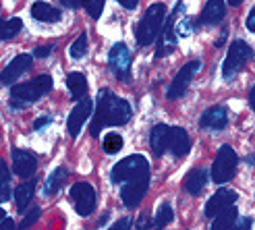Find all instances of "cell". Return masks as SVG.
I'll use <instances>...</instances> for the list:
<instances>
[{
    "label": "cell",
    "instance_id": "obj_24",
    "mask_svg": "<svg viewBox=\"0 0 255 230\" xmlns=\"http://www.w3.org/2000/svg\"><path fill=\"white\" fill-rule=\"evenodd\" d=\"M237 220H239V212L235 206H231V208L222 210L218 216H214V222H212L210 230H233Z\"/></svg>",
    "mask_w": 255,
    "mask_h": 230
},
{
    "label": "cell",
    "instance_id": "obj_41",
    "mask_svg": "<svg viewBox=\"0 0 255 230\" xmlns=\"http://www.w3.org/2000/svg\"><path fill=\"white\" fill-rule=\"evenodd\" d=\"M0 230H17V224L12 218H4L2 222H0Z\"/></svg>",
    "mask_w": 255,
    "mask_h": 230
},
{
    "label": "cell",
    "instance_id": "obj_46",
    "mask_svg": "<svg viewBox=\"0 0 255 230\" xmlns=\"http://www.w3.org/2000/svg\"><path fill=\"white\" fill-rule=\"evenodd\" d=\"M4 218H6V212H4V210H2V208H0V222H2V220H4Z\"/></svg>",
    "mask_w": 255,
    "mask_h": 230
},
{
    "label": "cell",
    "instance_id": "obj_3",
    "mask_svg": "<svg viewBox=\"0 0 255 230\" xmlns=\"http://www.w3.org/2000/svg\"><path fill=\"white\" fill-rule=\"evenodd\" d=\"M164 23H166V6L164 4H151L141 21L135 27V37L139 46H149L156 42V37L160 35Z\"/></svg>",
    "mask_w": 255,
    "mask_h": 230
},
{
    "label": "cell",
    "instance_id": "obj_15",
    "mask_svg": "<svg viewBox=\"0 0 255 230\" xmlns=\"http://www.w3.org/2000/svg\"><path fill=\"white\" fill-rule=\"evenodd\" d=\"M37 170V158L25 149H12V172L21 178H31Z\"/></svg>",
    "mask_w": 255,
    "mask_h": 230
},
{
    "label": "cell",
    "instance_id": "obj_26",
    "mask_svg": "<svg viewBox=\"0 0 255 230\" xmlns=\"http://www.w3.org/2000/svg\"><path fill=\"white\" fill-rule=\"evenodd\" d=\"M23 29V21L19 17H12V19H0V42H6L12 40L15 35H19Z\"/></svg>",
    "mask_w": 255,
    "mask_h": 230
},
{
    "label": "cell",
    "instance_id": "obj_34",
    "mask_svg": "<svg viewBox=\"0 0 255 230\" xmlns=\"http://www.w3.org/2000/svg\"><path fill=\"white\" fill-rule=\"evenodd\" d=\"M131 226H133V220L129 218V216H125V218H121V220L114 222L108 230H131Z\"/></svg>",
    "mask_w": 255,
    "mask_h": 230
},
{
    "label": "cell",
    "instance_id": "obj_19",
    "mask_svg": "<svg viewBox=\"0 0 255 230\" xmlns=\"http://www.w3.org/2000/svg\"><path fill=\"white\" fill-rule=\"evenodd\" d=\"M168 133L170 126L168 124H156L149 133V147L154 151V156L162 158L164 153H168Z\"/></svg>",
    "mask_w": 255,
    "mask_h": 230
},
{
    "label": "cell",
    "instance_id": "obj_32",
    "mask_svg": "<svg viewBox=\"0 0 255 230\" xmlns=\"http://www.w3.org/2000/svg\"><path fill=\"white\" fill-rule=\"evenodd\" d=\"M40 216H42V210H40V208H33V210L23 218V222L19 224V230H27V228H31L37 220H40Z\"/></svg>",
    "mask_w": 255,
    "mask_h": 230
},
{
    "label": "cell",
    "instance_id": "obj_25",
    "mask_svg": "<svg viewBox=\"0 0 255 230\" xmlns=\"http://www.w3.org/2000/svg\"><path fill=\"white\" fill-rule=\"evenodd\" d=\"M67 87H69V92H71V98L75 102H79L85 98L87 94V79H85V75L83 73H69L67 77Z\"/></svg>",
    "mask_w": 255,
    "mask_h": 230
},
{
    "label": "cell",
    "instance_id": "obj_14",
    "mask_svg": "<svg viewBox=\"0 0 255 230\" xmlns=\"http://www.w3.org/2000/svg\"><path fill=\"white\" fill-rule=\"evenodd\" d=\"M235 201H237V193H235V191L233 189H226V187H220L210 197V201L206 203L203 214H206V218H214V216H218L222 210L235 206Z\"/></svg>",
    "mask_w": 255,
    "mask_h": 230
},
{
    "label": "cell",
    "instance_id": "obj_39",
    "mask_svg": "<svg viewBox=\"0 0 255 230\" xmlns=\"http://www.w3.org/2000/svg\"><path fill=\"white\" fill-rule=\"evenodd\" d=\"M117 2H119L123 8H127V10H135L137 4H139V0H117Z\"/></svg>",
    "mask_w": 255,
    "mask_h": 230
},
{
    "label": "cell",
    "instance_id": "obj_45",
    "mask_svg": "<svg viewBox=\"0 0 255 230\" xmlns=\"http://www.w3.org/2000/svg\"><path fill=\"white\" fill-rule=\"evenodd\" d=\"M108 216H110V214H104V216H102V218H100V222H98V226H100V224H104V222L108 220Z\"/></svg>",
    "mask_w": 255,
    "mask_h": 230
},
{
    "label": "cell",
    "instance_id": "obj_27",
    "mask_svg": "<svg viewBox=\"0 0 255 230\" xmlns=\"http://www.w3.org/2000/svg\"><path fill=\"white\" fill-rule=\"evenodd\" d=\"M10 199V170L4 160H0V203Z\"/></svg>",
    "mask_w": 255,
    "mask_h": 230
},
{
    "label": "cell",
    "instance_id": "obj_22",
    "mask_svg": "<svg viewBox=\"0 0 255 230\" xmlns=\"http://www.w3.org/2000/svg\"><path fill=\"white\" fill-rule=\"evenodd\" d=\"M31 17L35 21H40V23H58L60 21V10L54 8L52 4H48V2H35L31 6Z\"/></svg>",
    "mask_w": 255,
    "mask_h": 230
},
{
    "label": "cell",
    "instance_id": "obj_6",
    "mask_svg": "<svg viewBox=\"0 0 255 230\" xmlns=\"http://www.w3.org/2000/svg\"><path fill=\"white\" fill-rule=\"evenodd\" d=\"M237 166H239V156L235 153V149L231 145H222L216 153V160L210 168V176L212 183L216 185H224L237 174Z\"/></svg>",
    "mask_w": 255,
    "mask_h": 230
},
{
    "label": "cell",
    "instance_id": "obj_16",
    "mask_svg": "<svg viewBox=\"0 0 255 230\" xmlns=\"http://www.w3.org/2000/svg\"><path fill=\"white\" fill-rule=\"evenodd\" d=\"M228 124V110L226 106H212L201 114L199 126L201 129H210V131H224Z\"/></svg>",
    "mask_w": 255,
    "mask_h": 230
},
{
    "label": "cell",
    "instance_id": "obj_29",
    "mask_svg": "<svg viewBox=\"0 0 255 230\" xmlns=\"http://www.w3.org/2000/svg\"><path fill=\"white\" fill-rule=\"evenodd\" d=\"M102 147H104V151L110 153V156L112 153H119L123 149V137L119 133H108L104 137V141H102Z\"/></svg>",
    "mask_w": 255,
    "mask_h": 230
},
{
    "label": "cell",
    "instance_id": "obj_9",
    "mask_svg": "<svg viewBox=\"0 0 255 230\" xmlns=\"http://www.w3.org/2000/svg\"><path fill=\"white\" fill-rule=\"evenodd\" d=\"M181 12H185V4L178 2L172 15L166 17V23L162 27V33H160V42H158V50H156V58H162V56H168L174 52V46H176V31H174V25H176V19Z\"/></svg>",
    "mask_w": 255,
    "mask_h": 230
},
{
    "label": "cell",
    "instance_id": "obj_18",
    "mask_svg": "<svg viewBox=\"0 0 255 230\" xmlns=\"http://www.w3.org/2000/svg\"><path fill=\"white\" fill-rule=\"evenodd\" d=\"M226 17V0H208L199 15V25H218Z\"/></svg>",
    "mask_w": 255,
    "mask_h": 230
},
{
    "label": "cell",
    "instance_id": "obj_38",
    "mask_svg": "<svg viewBox=\"0 0 255 230\" xmlns=\"http://www.w3.org/2000/svg\"><path fill=\"white\" fill-rule=\"evenodd\" d=\"M233 230H251V218H239Z\"/></svg>",
    "mask_w": 255,
    "mask_h": 230
},
{
    "label": "cell",
    "instance_id": "obj_40",
    "mask_svg": "<svg viewBox=\"0 0 255 230\" xmlns=\"http://www.w3.org/2000/svg\"><path fill=\"white\" fill-rule=\"evenodd\" d=\"M247 29L251 33H255V6L249 10V15H247Z\"/></svg>",
    "mask_w": 255,
    "mask_h": 230
},
{
    "label": "cell",
    "instance_id": "obj_8",
    "mask_svg": "<svg viewBox=\"0 0 255 230\" xmlns=\"http://www.w3.org/2000/svg\"><path fill=\"white\" fill-rule=\"evenodd\" d=\"M71 199H73V206L77 210L79 216H92V212L96 210V203H98V195H96V189L85 183L79 181L71 187Z\"/></svg>",
    "mask_w": 255,
    "mask_h": 230
},
{
    "label": "cell",
    "instance_id": "obj_44",
    "mask_svg": "<svg viewBox=\"0 0 255 230\" xmlns=\"http://www.w3.org/2000/svg\"><path fill=\"white\" fill-rule=\"evenodd\" d=\"M226 2H228V6H239L243 0H226Z\"/></svg>",
    "mask_w": 255,
    "mask_h": 230
},
{
    "label": "cell",
    "instance_id": "obj_31",
    "mask_svg": "<svg viewBox=\"0 0 255 230\" xmlns=\"http://www.w3.org/2000/svg\"><path fill=\"white\" fill-rule=\"evenodd\" d=\"M104 2L106 0H81V6L87 10V15L96 21V19H100L102 10H104Z\"/></svg>",
    "mask_w": 255,
    "mask_h": 230
},
{
    "label": "cell",
    "instance_id": "obj_10",
    "mask_svg": "<svg viewBox=\"0 0 255 230\" xmlns=\"http://www.w3.org/2000/svg\"><path fill=\"white\" fill-rule=\"evenodd\" d=\"M201 71V60H189L187 65L176 73V77L172 79L170 87H168V100H178V98H183L187 94V89H189V83L193 81V77Z\"/></svg>",
    "mask_w": 255,
    "mask_h": 230
},
{
    "label": "cell",
    "instance_id": "obj_13",
    "mask_svg": "<svg viewBox=\"0 0 255 230\" xmlns=\"http://www.w3.org/2000/svg\"><path fill=\"white\" fill-rule=\"evenodd\" d=\"M31 67H33V56H29V54L15 56L8 62V67H4L2 71H0V83L2 85H12L21 75H25Z\"/></svg>",
    "mask_w": 255,
    "mask_h": 230
},
{
    "label": "cell",
    "instance_id": "obj_43",
    "mask_svg": "<svg viewBox=\"0 0 255 230\" xmlns=\"http://www.w3.org/2000/svg\"><path fill=\"white\" fill-rule=\"evenodd\" d=\"M249 106H251L253 112H255V85L251 87V92H249Z\"/></svg>",
    "mask_w": 255,
    "mask_h": 230
},
{
    "label": "cell",
    "instance_id": "obj_12",
    "mask_svg": "<svg viewBox=\"0 0 255 230\" xmlns=\"http://www.w3.org/2000/svg\"><path fill=\"white\" fill-rule=\"evenodd\" d=\"M92 110H94V100H89L87 96L83 100H79L77 104H75V108L71 110V116H69V135L73 139H77L85 120L92 116Z\"/></svg>",
    "mask_w": 255,
    "mask_h": 230
},
{
    "label": "cell",
    "instance_id": "obj_42",
    "mask_svg": "<svg viewBox=\"0 0 255 230\" xmlns=\"http://www.w3.org/2000/svg\"><path fill=\"white\" fill-rule=\"evenodd\" d=\"M60 4L65 6V8L75 10V8H79V6H81V0H60Z\"/></svg>",
    "mask_w": 255,
    "mask_h": 230
},
{
    "label": "cell",
    "instance_id": "obj_36",
    "mask_svg": "<svg viewBox=\"0 0 255 230\" xmlns=\"http://www.w3.org/2000/svg\"><path fill=\"white\" fill-rule=\"evenodd\" d=\"M50 122H52V116H50V114H44V116H40L37 120H33V129L40 131V129H44V126H48Z\"/></svg>",
    "mask_w": 255,
    "mask_h": 230
},
{
    "label": "cell",
    "instance_id": "obj_33",
    "mask_svg": "<svg viewBox=\"0 0 255 230\" xmlns=\"http://www.w3.org/2000/svg\"><path fill=\"white\" fill-rule=\"evenodd\" d=\"M195 27V23L191 21V19H183L181 23H178V29H176V35H181V37H187V35H191V29Z\"/></svg>",
    "mask_w": 255,
    "mask_h": 230
},
{
    "label": "cell",
    "instance_id": "obj_37",
    "mask_svg": "<svg viewBox=\"0 0 255 230\" xmlns=\"http://www.w3.org/2000/svg\"><path fill=\"white\" fill-rule=\"evenodd\" d=\"M52 50H54V46H40V48H35L33 56L35 58H46V56L52 54Z\"/></svg>",
    "mask_w": 255,
    "mask_h": 230
},
{
    "label": "cell",
    "instance_id": "obj_2",
    "mask_svg": "<svg viewBox=\"0 0 255 230\" xmlns=\"http://www.w3.org/2000/svg\"><path fill=\"white\" fill-rule=\"evenodd\" d=\"M52 85H54V81H52V77L50 75H40V77H35V79H31V81L12 85L10 102H8L10 110H23V108L31 106L33 102L44 98L50 89H52Z\"/></svg>",
    "mask_w": 255,
    "mask_h": 230
},
{
    "label": "cell",
    "instance_id": "obj_7",
    "mask_svg": "<svg viewBox=\"0 0 255 230\" xmlns=\"http://www.w3.org/2000/svg\"><path fill=\"white\" fill-rule=\"evenodd\" d=\"M131 65H133V54L127 44L117 42L112 44V48L108 50V69L110 73L117 77L119 81L129 83L131 81Z\"/></svg>",
    "mask_w": 255,
    "mask_h": 230
},
{
    "label": "cell",
    "instance_id": "obj_5",
    "mask_svg": "<svg viewBox=\"0 0 255 230\" xmlns=\"http://www.w3.org/2000/svg\"><path fill=\"white\" fill-rule=\"evenodd\" d=\"M253 60V50L245 40H235L231 46H228V52L222 65V77L226 81L235 79V77L245 69L247 62Z\"/></svg>",
    "mask_w": 255,
    "mask_h": 230
},
{
    "label": "cell",
    "instance_id": "obj_28",
    "mask_svg": "<svg viewBox=\"0 0 255 230\" xmlns=\"http://www.w3.org/2000/svg\"><path fill=\"white\" fill-rule=\"evenodd\" d=\"M174 220V212H172V206L168 201H164L160 203V208H158V214H156V220H154V226L156 228H164V226H168L170 222Z\"/></svg>",
    "mask_w": 255,
    "mask_h": 230
},
{
    "label": "cell",
    "instance_id": "obj_23",
    "mask_svg": "<svg viewBox=\"0 0 255 230\" xmlns=\"http://www.w3.org/2000/svg\"><path fill=\"white\" fill-rule=\"evenodd\" d=\"M35 185H37L35 178H29V181L21 183V185L15 189V201H17V210H19V212L27 210L29 201L33 199V193H35Z\"/></svg>",
    "mask_w": 255,
    "mask_h": 230
},
{
    "label": "cell",
    "instance_id": "obj_1",
    "mask_svg": "<svg viewBox=\"0 0 255 230\" xmlns=\"http://www.w3.org/2000/svg\"><path fill=\"white\" fill-rule=\"evenodd\" d=\"M133 118V108L127 100L112 94L110 89H100L96 96V114L89 124V135L94 139L106 126H125Z\"/></svg>",
    "mask_w": 255,
    "mask_h": 230
},
{
    "label": "cell",
    "instance_id": "obj_4",
    "mask_svg": "<svg viewBox=\"0 0 255 230\" xmlns=\"http://www.w3.org/2000/svg\"><path fill=\"white\" fill-rule=\"evenodd\" d=\"M149 174V162L141 153H133V156H127L121 162H117L112 166L110 172V181L114 185H125L129 181H135V178H141Z\"/></svg>",
    "mask_w": 255,
    "mask_h": 230
},
{
    "label": "cell",
    "instance_id": "obj_20",
    "mask_svg": "<svg viewBox=\"0 0 255 230\" xmlns=\"http://www.w3.org/2000/svg\"><path fill=\"white\" fill-rule=\"evenodd\" d=\"M208 185V172L203 170V168H193V170H189V174L185 176V181H183V187L189 195H201L203 193V189H206Z\"/></svg>",
    "mask_w": 255,
    "mask_h": 230
},
{
    "label": "cell",
    "instance_id": "obj_35",
    "mask_svg": "<svg viewBox=\"0 0 255 230\" xmlns=\"http://www.w3.org/2000/svg\"><path fill=\"white\" fill-rule=\"evenodd\" d=\"M149 226H154V220H151V216L147 212H143L137 220V230H147Z\"/></svg>",
    "mask_w": 255,
    "mask_h": 230
},
{
    "label": "cell",
    "instance_id": "obj_11",
    "mask_svg": "<svg viewBox=\"0 0 255 230\" xmlns=\"http://www.w3.org/2000/svg\"><path fill=\"white\" fill-rule=\"evenodd\" d=\"M149 189V174L141 176V178H135V181H129L121 187V199H123V206L135 210L139 208V203L143 201L145 193Z\"/></svg>",
    "mask_w": 255,
    "mask_h": 230
},
{
    "label": "cell",
    "instance_id": "obj_21",
    "mask_svg": "<svg viewBox=\"0 0 255 230\" xmlns=\"http://www.w3.org/2000/svg\"><path fill=\"white\" fill-rule=\"evenodd\" d=\"M67 178H69V170L65 168V166H58V168L46 178V183H44V197L56 195L58 191L62 189V185H65Z\"/></svg>",
    "mask_w": 255,
    "mask_h": 230
},
{
    "label": "cell",
    "instance_id": "obj_17",
    "mask_svg": "<svg viewBox=\"0 0 255 230\" xmlns=\"http://www.w3.org/2000/svg\"><path fill=\"white\" fill-rule=\"evenodd\" d=\"M168 151L172 153L174 158H185L187 153L191 151V139H189L187 131L181 129V126H170V133H168Z\"/></svg>",
    "mask_w": 255,
    "mask_h": 230
},
{
    "label": "cell",
    "instance_id": "obj_30",
    "mask_svg": "<svg viewBox=\"0 0 255 230\" xmlns=\"http://www.w3.org/2000/svg\"><path fill=\"white\" fill-rule=\"evenodd\" d=\"M69 54H71V58H75V60H81V58L87 54V35H85V33H81L77 40L73 42Z\"/></svg>",
    "mask_w": 255,
    "mask_h": 230
}]
</instances>
